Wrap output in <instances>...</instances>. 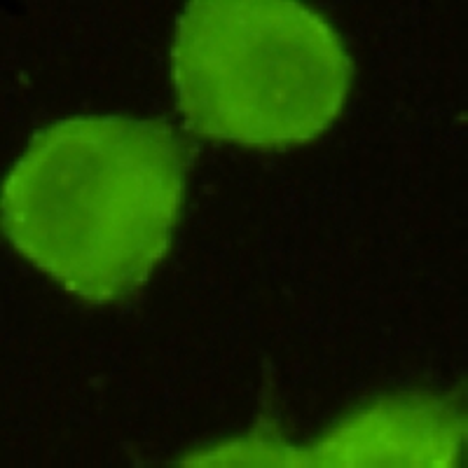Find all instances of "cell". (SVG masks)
<instances>
[{
	"label": "cell",
	"instance_id": "obj_1",
	"mask_svg": "<svg viewBox=\"0 0 468 468\" xmlns=\"http://www.w3.org/2000/svg\"><path fill=\"white\" fill-rule=\"evenodd\" d=\"M183 150L169 127L122 117L69 120L33 139L7 176V239L70 292L124 298L169 249Z\"/></svg>",
	"mask_w": 468,
	"mask_h": 468
},
{
	"label": "cell",
	"instance_id": "obj_2",
	"mask_svg": "<svg viewBox=\"0 0 468 468\" xmlns=\"http://www.w3.org/2000/svg\"><path fill=\"white\" fill-rule=\"evenodd\" d=\"M174 70L187 127L249 145L312 141L351 82L337 33L295 3H192Z\"/></svg>",
	"mask_w": 468,
	"mask_h": 468
}]
</instances>
